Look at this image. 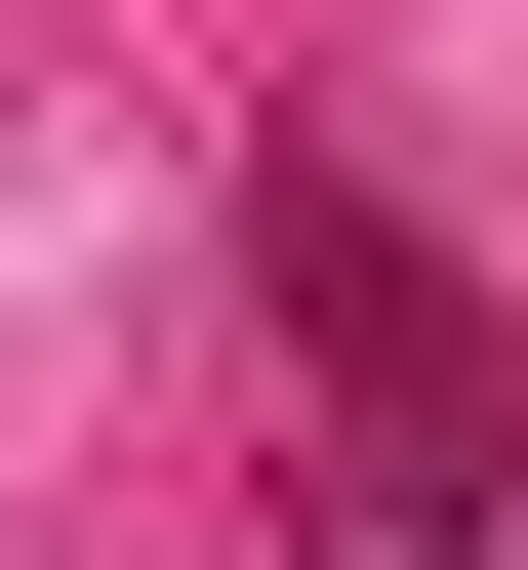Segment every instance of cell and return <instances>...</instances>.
<instances>
[]
</instances>
